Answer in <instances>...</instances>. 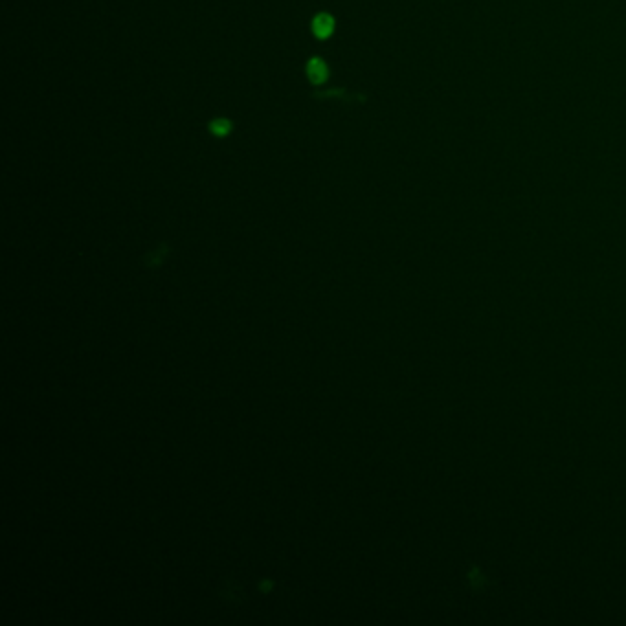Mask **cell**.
Wrapping results in <instances>:
<instances>
[{
    "label": "cell",
    "instance_id": "obj_1",
    "mask_svg": "<svg viewBox=\"0 0 626 626\" xmlns=\"http://www.w3.org/2000/svg\"><path fill=\"white\" fill-rule=\"evenodd\" d=\"M335 32V19L329 13H318L313 21V34L318 39H327Z\"/></svg>",
    "mask_w": 626,
    "mask_h": 626
},
{
    "label": "cell",
    "instance_id": "obj_2",
    "mask_svg": "<svg viewBox=\"0 0 626 626\" xmlns=\"http://www.w3.org/2000/svg\"><path fill=\"white\" fill-rule=\"evenodd\" d=\"M305 70H307V76L313 81L314 85H322L325 79H327V76H329V68H327V65H325L320 57L309 59Z\"/></svg>",
    "mask_w": 626,
    "mask_h": 626
},
{
    "label": "cell",
    "instance_id": "obj_3",
    "mask_svg": "<svg viewBox=\"0 0 626 626\" xmlns=\"http://www.w3.org/2000/svg\"><path fill=\"white\" fill-rule=\"evenodd\" d=\"M210 131H212L213 136H228L230 135V131H232V123L228 122L226 118H217V120H213L210 123Z\"/></svg>",
    "mask_w": 626,
    "mask_h": 626
}]
</instances>
